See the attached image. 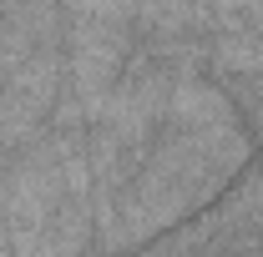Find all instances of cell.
<instances>
[{"label":"cell","mask_w":263,"mask_h":257,"mask_svg":"<svg viewBox=\"0 0 263 257\" xmlns=\"http://www.w3.org/2000/svg\"><path fill=\"white\" fill-rule=\"evenodd\" d=\"M137 0H71V10L76 15H91V20H117V15H127Z\"/></svg>","instance_id":"1"}]
</instances>
